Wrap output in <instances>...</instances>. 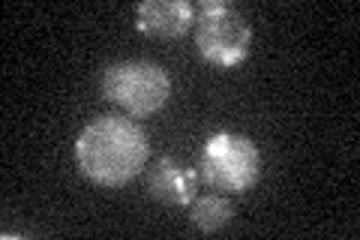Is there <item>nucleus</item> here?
<instances>
[{
  "label": "nucleus",
  "mask_w": 360,
  "mask_h": 240,
  "mask_svg": "<svg viewBox=\"0 0 360 240\" xmlns=\"http://www.w3.org/2000/svg\"><path fill=\"white\" fill-rule=\"evenodd\" d=\"M150 156V144L144 130L132 118L103 114L87 123L75 141V163L87 180L99 187L117 189L144 168Z\"/></svg>",
  "instance_id": "nucleus-1"
},
{
  "label": "nucleus",
  "mask_w": 360,
  "mask_h": 240,
  "mask_svg": "<svg viewBox=\"0 0 360 240\" xmlns=\"http://www.w3.org/2000/svg\"><path fill=\"white\" fill-rule=\"evenodd\" d=\"M195 49L210 66L234 70L252 51V27L238 6L225 0H205L195 9Z\"/></svg>",
  "instance_id": "nucleus-2"
},
{
  "label": "nucleus",
  "mask_w": 360,
  "mask_h": 240,
  "mask_svg": "<svg viewBox=\"0 0 360 240\" xmlns=\"http://www.w3.org/2000/svg\"><path fill=\"white\" fill-rule=\"evenodd\" d=\"M172 96V78L153 61H117L103 72V99L135 120L153 118Z\"/></svg>",
  "instance_id": "nucleus-3"
},
{
  "label": "nucleus",
  "mask_w": 360,
  "mask_h": 240,
  "mask_svg": "<svg viewBox=\"0 0 360 240\" xmlns=\"http://www.w3.org/2000/svg\"><path fill=\"white\" fill-rule=\"evenodd\" d=\"M198 177L217 192H246L262 177V153L240 132H217L198 156Z\"/></svg>",
  "instance_id": "nucleus-4"
},
{
  "label": "nucleus",
  "mask_w": 360,
  "mask_h": 240,
  "mask_svg": "<svg viewBox=\"0 0 360 240\" xmlns=\"http://www.w3.org/2000/svg\"><path fill=\"white\" fill-rule=\"evenodd\" d=\"M195 25L189 0H144L135 9V30L153 39H177Z\"/></svg>",
  "instance_id": "nucleus-5"
},
{
  "label": "nucleus",
  "mask_w": 360,
  "mask_h": 240,
  "mask_svg": "<svg viewBox=\"0 0 360 240\" xmlns=\"http://www.w3.org/2000/svg\"><path fill=\"white\" fill-rule=\"evenodd\" d=\"M148 192L168 208H189V201L198 196V168L174 156H162L148 175Z\"/></svg>",
  "instance_id": "nucleus-6"
},
{
  "label": "nucleus",
  "mask_w": 360,
  "mask_h": 240,
  "mask_svg": "<svg viewBox=\"0 0 360 240\" xmlns=\"http://www.w3.org/2000/svg\"><path fill=\"white\" fill-rule=\"evenodd\" d=\"M234 220V204L229 196H195L189 201V222L205 234H217Z\"/></svg>",
  "instance_id": "nucleus-7"
}]
</instances>
